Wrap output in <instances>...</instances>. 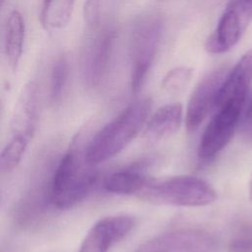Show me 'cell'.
I'll return each instance as SVG.
<instances>
[{
  "label": "cell",
  "mask_w": 252,
  "mask_h": 252,
  "mask_svg": "<svg viewBox=\"0 0 252 252\" xmlns=\"http://www.w3.org/2000/svg\"><path fill=\"white\" fill-rule=\"evenodd\" d=\"M137 196L151 203L176 207H203L217 198L215 189L207 181L191 175L151 178Z\"/></svg>",
  "instance_id": "3957f363"
},
{
  "label": "cell",
  "mask_w": 252,
  "mask_h": 252,
  "mask_svg": "<svg viewBox=\"0 0 252 252\" xmlns=\"http://www.w3.org/2000/svg\"><path fill=\"white\" fill-rule=\"evenodd\" d=\"M131 216H108L97 220L87 232L77 252H108L135 226Z\"/></svg>",
  "instance_id": "ba28073f"
},
{
  "label": "cell",
  "mask_w": 252,
  "mask_h": 252,
  "mask_svg": "<svg viewBox=\"0 0 252 252\" xmlns=\"http://www.w3.org/2000/svg\"><path fill=\"white\" fill-rule=\"evenodd\" d=\"M4 1H5V0H0V8H1V7H2V5H3V3H4Z\"/></svg>",
  "instance_id": "d4e9b609"
},
{
  "label": "cell",
  "mask_w": 252,
  "mask_h": 252,
  "mask_svg": "<svg viewBox=\"0 0 252 252\" xmlns=\"http://www.w3.org/2000/svg\"><path fill=\"white\" fill-rule=\"evenodd\" d=\"M243 108L236 105L216 108L199 142L198 157L201 160L213 159L228 145L239 125Z\"/></svg>",
  "instance_id": "5b68a950"
},
{
  "label": "cell",
  "mask_w": 252,
  "mask_h": 252,
  "mask_svg": "<svg viewBox=\"0 0 252 252\" xmlns=\"http://www.w3.org/2000/svg\"><path fill=\"white\" fill-rule=\"evenodd\" d=\"M216 238L200 229H179L158 234L133 252H215Z\"/></svg>",
  "instance_id": "8992f818"
},
{
  "label": "cell",
  "mask_w": 252,
  "mask_h": 252,
  "mask_svg": "<svg viewBox=\"0 0 252 252\" xmlns=\"http://www.w3.org/2000/svg\"><path fill=\"white\" fill-rule=\"evenodd\" d=\"M228 252H252V233H246L231 240Z\"/></svg>",
  "instance_id": "7402d4cb"
},
{
  "label": "cell",
  "mask_w": 252,
  "mask_h": 252,
  "mask_svg": "<svg viewBox=\"0 0 252 252\" xmlns=\"http://www.w3.org/2000/svg\"><path fill=\"white\" fill-rule=\"evenodd\" d=\"M151 109L150 98L137 100L104 125L87 145L86 163L96 166L119 154L145 126Z\"/></svg>",
  "instance_id": "6da1fadb"
},
{
  "label": "cell",
  "mask_w": 252,
  "mask_h": 252,
  "mask_svg": "<svg viewBox=\"0 0 252 252\" xmlns=\"http://www.w3.org/2000/svg\"><path fill=\"white\" fill-rule=\"evenodd\" d=\"M249 197L252 200V176H251V179L249 182Z\"/></svg>",
  "instance_id": "603a6c76"
},
{
  "label": "cell",
  "mask_w": 252,
  "mask_h": 252,
  "mask_svg": "<svg viewBox=\"0 0 252 252\" xmlns=\"http://www.w3.org/2000/svg\"><path fill=\"white\" fill-rule=\"evenodd\" d=\"M69 76V63L65 56H60L53 64L50 77V100L58 103L64 94Z\"/></svg>",
  "instance_id": "ac0fdd59"
},
{
  "label": "cell",
  "mask_w": 252,
  "mask_h": 252,
  "mask_svg": "<svg viewBox=\"0 0 252 252\" xmlns=\"http://www.w3.org/2000/svg\"><path fill=\"white\" fill-rule=\"evenodd\" d=\"M244 106L239 122L241 134L245 140L252 141V95Z\"/></svg>",
  "instance_id": "44dd1931"
},
{
  "label": "cell",
  "mask_w": 252,
  "mask_h": 252,
  "mask_svg": "<svg viewBox=\"0 0 252 252\" xmlns=\"http://www.w3.org/2000/svg\"><path fill=\"white\" fill-rule=\"evenodd\" d=\"M159 34L160 27L157 22L147 23L137 32L131 80V89L134 94H137L144 85L158 49Z\"/></svg>",
  "instance_id": "30bf717a"
},
{
  "label": "cell",
  "mask_w": 252,
  "mask_h": 252,
  "mask_svg": "<svg viewBox=\"0 0 252 252\" xmlns=\"http://www.w3.org/2000/svg\"><path fill=\"white\" fill-rule=\"evenodd\" d=\"M227 72L226 66L219 67L207 74L195 87L185 115V125L189 132L196 131L210 112L215 109L218 92Z\"/></svg>",
  "instance_id": "52a82bcc"
},
{
  "label": "cell",
  "mask_w": 252,
  "mask_h": 252,
  "mask_svg": "<svg viewBox=\"0 0 252 252\" xmlns=\"http://www.w3.org/2000/svg\"><path fill=\"white\" fill-rule=\"evenodd\" d=\"M113 41L111 31L97 34L89 46L85 60V79L90 86H95L101 80L109 59Z\"/></svg>",
  "instance_id": "4fadbf2b"
},
{
  "label": "cell",
  "mask_w": 252,
  "mask_h": 252,
  "mask_svg": "<svg viewBox=\"0 0 252 252\" xmlns=\"http://www.w3.org/2000/svg\"><path fill=\"white\" fill-rule=\"evenodd\" d=\"M39 113V90L36 82H28L16 103L11 129L12 136H18L32 141L34 136Z\"/></svg>",
  "instance_id": "8fae6325"
},
{
  "label": "cell",
  "mask_w": 252,
  "mask_h": 252,
  "mask_svg": "<svg viewBox=\"0 0 252 252\" xmlns=\"http://www.w3.org/2000/svg\"><path fill=\"white\" fill-rule=\"evenodd\" d=\"M192 70L187 67H178L170 70L163 78L161 87L163 91L169 94H178L190 82Z\"/></svg>",
  "instance_id": "d6986e66"
},
{
  "label": "cell",
  "mask_w": 252,
  "mask_h": 252,
  "mask_svg": "<svg viewBox=\"0 0 252 252\" xmlns=\"http://www.w3.org/2000/svg\"><path fill=\"white\" fill-rule=\"evenodd\" d=\"M2 200H3V195H2V192H1V190H0V206H1V204H2Z\"/></svg>",
  "instance_id": "cb8c5ba5"
},
{
  "label": "cell",
  "mask_w": 252,
  "mask_h": 252,
  "mask_svg": "<svg viewBox=\"0 0 252 252\" xmlns=\"http://www.w3.org/2000/svg\"><path fill=\"white\" fill-rule=\"evenodd\" d=\"M75 146L63 155L51 180L50 199L60 210L71 209L85 200L98 179L94 166L86 163L84 154Z\"/></svg>",
  "instance_id": "7a4b0ae2"
},
{
  "label": "cell",
  "mask_w": 252,
  "mask_h": 252,
  "mask_svg": "<svg viewBox=\"0 0 252 252\" xmlns=\"http://www.w3.org/2000/svg\"><path fill=\"white\" fill-rule=\"evenodd\" d=\"M148 162V159L140 160L127 168L111 173L103 183L104 189L118 195H138L151 179L144 172Z\"/></svg>",
  "instance_id": "5bb4252c"
},
{
  "label": "cell",
  "mask_w": 252,
  "mask_h": 252,
  "mask_svg": "<svg viewBox=\"0 0 252 252\" xmlns=\"http://www.w3.org/2000/svg\"><path fill=\"white\" fill-rule=\"evenodd\" d=\"M182 106L178 102L168 103L159 107L147 120L143 137L148 144L155 145L171 137L180 127Z\"/></svg>",
  "instance_id": "7c38bea8"
},
{
  "label": "cell",
  "mask_w": 252,
  "mask_h": 252,
  "mask_svg": "<svg viewBox=\"0 0 252 252\" xmlns=\"http://www.w3.org/2000/svg\"><path fill=\"white\" fill-rule=\"evenodd\" d=\"M75 0H43L39 21L45 30L64 29L72 18Z\"/></svg>",
  "instance_id": "2e32d148"
},
{
  "label": "cell",
  "mask_w": 252,
  "mask_h": 252,
  "mask_svg": "<svg viewBox=\"0 0 252 252\" xmlns=\"http://www.w3.org/2000/svg\"><path fill=\"white\" fill-rule=\"evenodd\" d=\"M25 39V23L21 13L14 10L10 13L6 26L5 52L10 68L15 71L21 61Z\"/></svg>",
  "instance_id": "9a60e30c"
},
{
  "label": "cell",
  "mask_w": 252,
  "mask_h": 252,
  "mask_svg": "<svg viewBox=\"0 0 252 252\" xmlns=\"http://www.w3.org/2000/svg\"><path fill=\"white\" fill-rule=\"evenodd\" d=\"M29 144L30 141L25 138L12 136L0 152V171L7 172L15 169L21 162Z\"/></svg>",
  "instance_id": "e0dca14e"
},
{
  "label": "cell",
  "mask_w": 252,
  "mask_h": 252,
  "mask_svg": "<svg viewBox=\"0 0 252 252\" xmlns=\"http://www.w3.org/2000/svg\"><path fill=\"white\" fill-rule=\"evenodd\" d=\"M251 82L252 50H248L225 75L218 92L215 109L224 105L244 107Z\"/></svg>",
  "instance_id": "9c48e42d"
},
{
  "label": "cell",
  "mask_w": 252,
  "mask_h": 252,
  "mask_svg": "<svg viewBox=\"0 0 252 252\" xmlns=\"http://www.w3.org/2000/svg\"><path fill=\"white\" fill-rule=\"evenodd\" d=\"M100 0H86L83 8V17L85 23L91 27L94 28L98 25L100 18Z\"/></svg>",
  "instance_id": "ffe728a7"
},
{
  "label": "cell",
  "mask_w": 252,
  "mask_h": 252,
  "mask_svg": "<svg viewBox=\"0 0 252 252\" xmlns=\"http://www.w3.org/2000/svg\"><path fill=\"white\" fill-rule=\"evenodd\" d=\"M252 21V0H228L221 17L206 42L212 54L224 53L242 37Z\"/></svg>",
  "instance_id": "277c9868"
}]
</instances>
